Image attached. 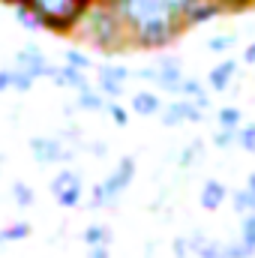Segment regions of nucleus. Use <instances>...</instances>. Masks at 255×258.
Masks as SVG:
<instances>
[{
  "mask_svg": "<svg viewBox=\"0 0 255 258\" xmlns=\"http://www.w3.org/2000/svg\"><path fill=\"white\" fill-rule=\"evenodd\" d=\"M129 30L132 48L165 51L186 33V9L192 0H111Z\"/></svg>",
  "mask_w": 255,
  "mask_h": 258,
  "instance_id": "f257e3e1",
  "label": "nucleus"
},
{
  "mask_svg": "<svg viewBox=\"0 0 255 258\" xmlns=\"http://www.w3.org/2000/svg\"><path fill=\"white\" fill-rule=\"evenodd\" d=\"M78 36L102 54H120V51L132 48L126 24H123V18H120V12L114 9L111 0H99L87 12V18L78 27Z\"/></svg>",
  "mask_w": 255,
  "mask_h": 258,
  "instance_id": "f03ea898",
  "label": "nucleus"
},
{
  "mask_svg": "<svg viewBox=\"0 0 255 258\" xmlns=\"http://www.w3.org/2000/svg\"><path fill=\"white\" fill-rule=\"evenodd\" d=\"M9 6H27L42 30H51V33H60V36H72L78 33L81 21L87 18V12L99 3V0H6Z\"/></svg>",
  "mask_w": 255,
  "mask_h": 258,
  "instance_id": "7ed1b4c3",
  "label": "nucleus"
},
{
  "mask_svg": "<svg viewBox=\"0 0 255 258\" xmlns=\"http://www.w3.org/2000/svg\"><path fill=\"white\" fill-rule=\"evenodd\" d=\"M135 171H138V162H135V156H120V159H117V165L111 168V174H108L102 183H96V186L90 189V207L102 210V207H111V204H117V198L126 192L129 186H132V180H135Z\"/></svg>",
  "mask_w": 255,
  "mask_h": 258,
  "instance_id": "20e7f679",
  "label": "nucleus"
},
{
  "mask_svg": "<svg viewBox=\"0 0 255 258\" xmlns=\"http://www.w3.org/2000/svg\"><path fill=\"white\" fill-rule=\"evenodd\" d=\"M48 189H51V198L66 210H72V207H78L84 201V180H81V174L75 168H60L51 177Z\"/></svg>",
  "mask_w": 255,
  "mask_h": 258,
  "instance_id": "39448f33",
  "label": "nucleus"
},
{
  "mask_svg": "<svg viewBox=\"0 0 255 258\" xmlns=\"http://www.w3.org/2000/svg\"><path fill=\"white\" fill-rule=\"evenodd\" d=\"M27 150L39 165H60V162H69L75 156V150L66 147L63 138H54V135H33L27 141Z\"/></svg>",
  "mask_w": 255,
  "mask_h": 258,
  "instance_id": "423d86ee",
  "label": "nucleus"
},
{
  "mask_svg": "<svg viewBox=\"0 0 255 258\" xmlns=\"http://www.w3.org/2000/svg\"><path fill=\"white\" fill-rule=\"evenodd\" d=\"M207 114L189 102V99H171V102H165V108H162V114H159V123L168 129L174 126H183V123H201Z\"/></svg>",
  "mask_w": 255,
  "mask_h": 258,
  "instance_id": "0eeeda50",
  "label": "nucleus"
},
{
  "mask_svg": "<svg viewBox=\"0 0 255 258\" xmlns=\"http://www.w3.org/2000/svg\"><path fill=\"white\" fill-rule=\"evenodd\" d=\"M15 66L18 69H24L33 81H39V78H45L48 75V57H45V51L39 48V45H33V42H27V45H21L18 51H15Z\"/></svg>",
  "mask_w": 255,
  "mask_h": 258,
  "instance_id": "6e6552de",
  "label": "nucleus"
},
{
  "mask_svg": "<svg viewBox=\"0 0 255 258\" xmlns=\"http://www.w3.org/2000/svg\"><path fill=\"white\" fill-rule=\"evenodd\" d=\"M183 78H186V75H183V60H180V57H174V54H159V60H156V84H159L162 90L177 93V87H180Z\"/></svg>",
  "mask_w": 255,
  "mask_h": 258,
  "instance_id": "1a4fd4ad",
  "label": "nucleus"
},
{
  "mask_svg": "<svg viewBox=\"0 0 255 258\" xmlns=\"http://www.w3.org/2000/svg\"><path fill=\"white\" fill-rule=\"evenodd\" d=\"M219 15H225V6L219 0H192L189 9H186L183 24H186V30H192V27H201V24L216 21Z\"/></svg>",
  "mask_w": 255,
  "mask_h": 258,
  "instance_id": "9d476101",
  "label": "nucleus"
},
{
  "mask_svg": "<svg viewBox=\"0 0 255 258\" xmlns=\"http://www.w3.org/2000/svg\"><path fill=\"white\" fill-rule=\"evenodd\" d=\"M237 72H240L237 57H222L213 69H207V87H210L213 93H222V90L231 87V81L237 78Z\"/></svg>",
  "mask_w": 255,
  "mask_h": 258,
  "instance_id": "9b49d317",
  "label": "nucleus"
},
{
  "mask_svg": "<svg viewBox=\"0 0 255 258\" xmlns=\"http://www.w3.org/2000/svg\"><path fill=\"white\" fill-rule=\"evenodd\" d=\"M162 108H165V102L153 90H135L129 96V111L135 117H156V114H162Z\"/></svg>",
  "mask_w": 255,
  "mask_h": 258,
  "instance_id": "f8f14e48",
  "label": "nucleus"
},
{
  "mask_svg": "<svg viewBox=\"0 0 255 258\" xmlns=\"http://www.w3.org/2000/svg\"><path fill=\"white\" fill-rule=\"evenodd\" d=\"M228 186L222 183V180H216V177H207L204 183H201V189H198V204L204 207V210H219L225 201H228Z\"/></svg>",
  "mask_w": 255,
  "mask_h": 258,
  "instance_id": "ddd939ff",
  "label": "nucleus"
},
{
  "mask_svg": "<svg viewBox=\"0 0 255 258\" xmlns=\"http://www.w3.org/2000/svg\"><path fill=\"white\" fill-rule=\"evenodd\" d=\"M51 84H57V87H72V90H81V87H87V75L81 72V69H75V66L69 63H51L48 66V75H45Z\"/></svg>",
  "mask_w": 255,
  "mask_h": 258,
  "instance_id": "4468645a",
  "label": "nucleus"
},
{
  "mask_svg": "<svg viewBox=\"0 0 255 258\" xmlns=\"http://www.w3.org/2000/svg\"><path fill=\"white\" fill-rule=\"evenodd\" d=\"M189 243H192V255L195 258H225V240L207 237L198 228L189 234Z\"/></svg>",
  "mask_w": 255,
  "mask_h": 258,
  "instance_id": "2eb2a0df",
  "label": "nucleus"
},
{
  "mask_svg": "<svg viewBox=\"0 0 255 258\" xmlns=\"http://www.w3.org/2000/svg\"><path fill=\"white\" fill-rule=\"evenodd\" d=\"M81 240H84V246H87V249H93V246H111L114 234H111V228H108V225L93 222V225H87V228L81 231Z\"/></svg>",
  "mask_w": 255,
  "mask_h": 258,
  "instance_id": "dca6fc26",
  "label": "nucleus"
},
{
  "mask_svg": "<svg viewBox=\"0 0 255 258\" xmlns=\"http://www.w3.org/2000/svg\"><path fill=\"white\" fill-rule=\"evenodd\" d=\"M246 123L243 120V111L237 105H222L216 108V129H240Z\"/></svg>",
  "mask_w": 255,
  "mask_h": 258,
  "instance_id": "f3484780",
  "label": "nucleus"
},
{
  "mask_svg": "<svg viewBox=\"0 0 255 258\" xmlns=\"http://www.w3.org/2000/svg\"><path fill=\"white\" fill-rule=\"evenodd\" d=\"M129 78H132V69L123 63H105L96 72V81H111V84H126Z\"/></svg>",
  "mask_w": 255,
  "mask_h": 258,
  "instance_id": "a211bd4d",
  "label": "nucleus"
},
{
  "mask_svg": "<svg viewBox=\"0 0 255 258\" xmlns=\"http://www.w3.org/2000/svg\"><path fill=\"white\" fill-rule=\"evenodd\" d=\"M75 102H78V108H84V111H102V108H108V102H105V96H102V93H96V90H93L90 84L78 90V96H75Z\"/></svg>",
  "mask_w": 255,
  "mask_h": 258,
  "instance_id": "6ab92c4d",
  "label": "nucleus"
},
{
  "mask_svg": "<svg viewBox=\"0 0 255 258\" xmlns=\"http://www.w3.org/2000/svg\"><path fill=\"white\" fill-rule=\"evenodd\" d=\"M231 210H234L237 216L255 213V198L249 195V189H246V186H240V189H234V192H231Z\"/></svg>",
  "mask_w": 255,
  "mask_h": 258,
  "instance_id": "aec40b11",
  "label": "nucleus"
},
{
  "mask_svg": "<svg viewBox=\"0 0 255 258\" xmlns=\"http://www.w3.org/2000/svg\"><path fill=\"white\" fill-rule=\"evenodd\" d=\"M237 45V33H216L207 39V51L210 54H228Z\"/></svg>",
  "mask_w": 255,
  "mask_h": 258,
  "instance_id": "412c9836",
  "label": "nucleus"
},
{
  "mask_svg": "<svg viewBox=\"0 0 255 258\" xmlns=\"http://www.w3.org/2000/svg\"><path fill=\"white\" fill-rule=\"evenodd\" d=\"M237 240L255 255V213L240 216V231H237Z\"/></svg>",
  "mask_w": 255,
  "mask_h": 258,
  "instance_id": "4be33fe9",
  "label": "nucleus"
},
{
  "mask_svg": "<svg viewBox=\"0 0 255 258\" xmlns=\"http://www.w3.org/2000/svg\"><path fill=\"white\" fill-rule=\"evenodd\" d=\"M30 237V222H12L0 231V243H18Z\"/></svg>",
  "mask_w": 255,
  "mask_h": 258,
  "instance_id": "5701e85b",
  "label": "nucleus"
},
{
  "mask_svg": "<svg viewBox=\"0 0 255 258\" xmlns=\"http://www.w3.org/2000/svg\"><path fill=\"white\" fill-rule=\"evenodd\" d=\"M237 132L240 129H216L213 138H210V144L216 150H231V147H237Z\"/></svg>",
  "mask_w": 255,
  "mask_h": 258,
  "instance_id": "b1692460",
  "label": "nucleus"
},
{
  "mask_svg": "<svg viewBox=\"0 0 255 258\" xmlns=\"http://www.w3.org/2000/svg\"><path fill=\"white\" fill-rule=\"evenodd\" d=\"M12 198H15V204H18V207H30V204L36 201V192H33V186H30V183L15 180V183H12Z\"/></svg>",
  "mask_w": 255,
  "mask_h": 258,
  "instance_id": "393cba45",
  "label": "nucleus"
},
{
  "mask_svg": "<svg viewBox=\"0 0 255 258\" xmlns=\"http://www.w3.org/2000/svg\"><path fill=\"white\" fill-rule=\"evenodd\" d=\"M237 147H240L243 153H252L255 156V120H249V123L240 126V132H237Z\"/></svg>",
  "mask_w": 255,
  "mask_h": 258,
  "instance_id": "a878e982",
  "label": "nucleus"
},
{
  "mask_svg": "<svg viewBox=\"0 0 255 258\" xmlns=\"http://www.w3.org/2000/svg\"><path fill=\"white\" fill-rule=\"evenodd\" d=\"M12 12H15V18L21 21V27H24V30H30V33H36V30H42V24H39V18H36V15H33L30 9H27V6H21V3H18V6H12Z\"/></svg>",
  "mask_w": 255,
  "mask_h": 258,
  "instance_id": "bb28decb",
  "label": "nucleus"
},
{
  "mask_svg": "<svg viewBox=\"0 0 255 258\" xmlns=\"http://www.w3.org/2000/svg\"><path fill=\"white\" fill-rule=\"evenodd\" d=\"M63 63L75 66V69H81V72H87L90 66H93V60H90V54L87 51H78V48H69L63 54Z\"/></svg>",
  "mask_w": 255,
  "mask_h": 258,
  "instance_id": "cd10ccee",
  "label": "nucleus"
},
{
  "mask_svg": "<svg viewBox=\"0 0 255 258\" xmlns=\"http://www.w3.org/2000/svg\"><path fill=\"white\" fill-rule=\"evenodd\" d=\"M201 147H204V144L195 138L192 144H186V147L180 150V159H177V162H180V168H192V165H195V159L201 156Z\"/></svg>",
  "mask_w": 255,
  "mask_h": 258,
  "instance_id": "c85d7f7f",
  "label": "nucleus"
},
{
  "mask_svg": "<svg viewBox=\"0 0 255 258\" xmlns=\"http://www.w3.org/2000/svg\"><path fill=\"white\" fill-rule=\"evenodd\" d=\"M105 111H108V117H111V123H114V126H129V108L126 105H120V102H108V108H105Z\"/></svg>",
  "mask_w": 255,
  "mask_h": 258,
  "instance_id": "c756f323",
  "label": "nucleus"
},
{
  "mask_svg": "<svg viewBox=\"0 0 255 258\" xmlns=\"http://www.w3.org/2000/svg\"><path fill=\"white\" fill-rule=\"evenodd\" d=\"M171 255H174V258H189L192 255L189 234H177V237L171 240Z\"/></svg>",
  "mask_w": 255,
  "mask_h": 258,
  "instance_id": "7c9ffc66",
  "label": "nucleus"
},
{
  "mask_svg": "<svg viewBox=\"0 0 255 258\" xmlns=\"http://www.w3.org/2000/svg\"><path fill=\"white\" fill-rule=\"evenodd\" d=\"M225 258H252V252L240 240H225Z\"/></svg>",
  "mask_w": 255,
  "mask_h": 258,
  "instance_id": "2f4dec72",
  "label": "nucleus"
},
{
  "mask_svg": "<svg viewBox=\"0 0 255 258\" xmlns=\"http://www.w3.org/2000/svg\"><path fill=\"white\" fill-rule=\"evenodd\" d=\"M219 3L225 6V12H246L255 6V0H219Z\"/></svg>",
  "mask_w": 255,
  "mask_h": 258,
  "instance_id": "473e14b6",
  "label": "nucleus"
},
{
  "mask_svg": "<svg viewBox=\"0 0 255 258\" xmlns=\"http://www.w3.org/2000/svg\"><path fill=\"white\" fill-rule=\"evenodd\" d=\"M138 81H147V84H156V66H141V69H135L132 72Z\"/></svg>",
  "mask_w": 255,
  "mask_h": 258,
  "instance_id": "72a5a7b5",
  "label": "nucleus"
},
{
  "mask_svg": "<svg viewBox=\"0 0 255 258\" xmlns=\"http://www.w3.org/2000/svg\"><path fill=\"white\" fill-rule=\"evenodd\" d=\"M12 90V69H0V93Z\"/></svg>",
  "mask_w": 255,
  "mask_h": 258,
  "instance_id": "f704fd0d",
  "label": "nucleus"
},
{
  "mask_svg": "<svg viewBox=\"0 0 255 258\" xmlns=\"http://www.w3.org/2000/svg\"><path fill=\"white\" fill-rule=\"evenodd\" d=\"M87 258H111V246H93L87 249Z\"/></svg>",
  "mask_w": 255,
  "mask_h": 258,
  "instance_id": "c9c22d12",
  "label": "nucleus"
},
{
  "mask_svg": "<svg viewBox=\"0 0 255 258\" xmlns=\"http://www.w3.org/2000/svg\"><path fill=\"white\" fill-rule=\"evenodd\" d=\"M243 63H249V66H255V39L243 48Z\"/></svg>",
  "mask_w": 255,
  "mask_h": 258,
  "instance_id": "e433bc0d",
  "label": "nucleus"
},
{
  "mask_svg": "<svg viewBox=\"0 0 255 258\" xmlns=\"http://www.w3.org/2000/svg\"><path fill=\"white\" fill-rule=\"evenodd\" d=\"M243 186H246V189H249V195L255 198V171H249V174H246V183H243Z\"/></svg>",
  "mask_w": 255,
  "mask_h": 258,
  "instance_id": "4c0bfd02",
  "label": "nucleus"
},
{
  "mask_svg": "<svg viewBox=\"0 0 255 258\" xmlns=\"http://www.w3.org/2000/svg\"><path fill=\"white\" fill-rule=\"evenodd\" d=\"M144 258H153V246H147V255Z\"/></svg>",
  "mask_w": 255,
  "mask_h": 258,
  "instance_id": "58836bf2",
  "label": "nucleus"
},
{
  "mask_svg": "<svg viewBox=\"0 0 255 258\" xmlns=\"http://www.w3.org/2000/svg\"><path fill=\"white\" fill-rule=\"evenodd\" d=\"M0 162H3V159H0Z\"/></svg>",
  "mask_w": 255,
  "mask_h": 258,
  "instance_id": "ea45409f",
  "label": "nucleus"
}]
</instances>
